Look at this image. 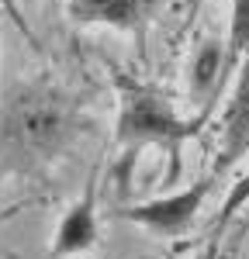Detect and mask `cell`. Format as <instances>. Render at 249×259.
<instances>
[{
	"label": "cell",
	"mask_w": 249,
	"mask_h": 259,
	"mask_svg": "<svg viewBox=\"0 0 249 259\" xmlns=\"http://www.w3.org/2000/svg\"><path fill=\"white\" fill-rule=\"evenodd\" d=\"M145 0H73L69 14L76 21H104L114 28H132L142 18Z\"/></svg>",
	"instance_id": "5b68a950"
},
{
	"label": "cell",
	"mask_w": 249,
	"mask_h": 259,
	"mask_svg": "<svg viewBox=\"0 0 249 259\" xmlns=\"http://www.w3.org/2000/svg\"><path fill=\"white\" fill-rule=\"evenodd\" d=\"M197 128L173 114V107L156 90L135 87L128 90L121 107V139L124 142H180Z\"/></svg>",
	"instance_id": "7a4b0ae2"
},
{
	"label": "cell",
	"mask_w": 249,
	"mask_h": 259,
	"mask_svg": "<svg viewBox=\"0 0 249 259\" xmlns=\"http://www.w3.org/2000/svg\"><path fill=\"white\" fill-rule=\"evenodd\" d=\"M218 66H222V49L218 45H204L201 52H197V59H194V87L197 90H208L211 83L218 80Z\"/></svg>",
	"instance_id": "ba28073f"
},
{
	"label": "cell",
	"mask_w": 249,
	"mask_h": 259,
	"mask_svg": "<svg viewBox=\"0 0 249 259\" xmlns=\"http://www.w3.org/2000/svg\"><path fill=\"white\" fill-rule=\"evenodd\" d=\"M225 132H228V145L239 149L242 139L249 132V62L242 69V80H239V90L232 97V107H228V118H225Z\"/></svg>",
	"instance_id": "8992f818"
},
{
	"label": "cell",
	"mask_w": 249,
	"mask_h": 259,
	"mask_svg": "<svg viewBox=\"0 0 249 259\" xmlns=\"http://www.w3.org/2000/svg\"><path fill=\"white\" fill-rule=\"evenodd\" d=\"M97 239V218H94V194H87L80 204H73L56 232V249L52 256H73L90 249Z\"/></svg>",
	"instance_id": "277c9868"
},
{
	"label": "cell",
	"mask_w": 249,
	"mask_h": 259,
	"mask_svg": "<svg viewBox=\"0 0 249 259\" xmlns=\"http://www.w3.org/2000/svg\"><path fill=\"white\" fill-rule=\"evenodd\" d=\"M0 4H4V11H7V14H11V21H14V24H18L21 31H24V35H31V31H28V21L21 18V11H18V0H0Z\"/></svg>",
	"instance_id": "30bf717a"
},
{
	"label": "cell",
	"mask_w": 249,
	"mask_h": 259,
	"mask_svg": "<svg viewBox=\"0 0 249 259\" xmlns=\"http://www.w3.org/2000/svg\"><path fill=\"white\" fill-rule=\"evenodd\" d=\"M228 56H232V62L242 59V56H249V0H235V7H232Z\"/></svg>",
	"instance_id": "52a82bcc"
},
{
	"label": "cell",
	"mask_w": 249,
	"mask_h": 259,
	"mask_svg": "<svg viewBox=\"0 0 249 259\" xmlns=\"http://www.w3.org/2000/svg\"><path fill=\"white\" fill-rule=\"evenodd\" d=\"M208 190H211V183L201 180V183H194L190 190H180V194H173V197L149 200V204L132 207L124 218L139 221V225H149V228H156V232H166V235H177V232H184L187 225L194 221V214L201 211Z\"/></svg>",
	"instance_id": "3957f363"
},
{
	"label": "cell",
	"mask_w": 249,
	"mask_h": 259,
	"mask_svg": "<svg viewBox=\"0 0 249 259\" xmlns=\"http://www.w3.org/2000/svg\"><path fill=\"white\" fill-rule=\"evenodd\" d=\"M201 4H204V0H190V7H201Z\"/></svg>",
	"instance_id": "8fae6325"
},
{
	"label": "cell",
	"mask_w": 249,
	"mask_h": 259,
	"mask_svg": "<svg viewBox=\"0 0 249 259\" xmlns=\"http://www.w3.org/2000/svg\"><path fill=\"white\" fill-rule=\"evenodd\" d=\"M0 135L11 149L28 156H52L73 135V104L56 87H24L0 114Z\"/></svg>",
	"instance_id": "6da1fadb"
},
{
	"label": "cell",
	"mask_w": 249,
	"mask_h": 259,
	"mask_svg": "<svg viewBox=\"0 0 249 259\" xmlns=\"http://www.w3.org/2000/svg\"><path fill=\"white\" fill-rule=\"evenodd\" d=\"M246 197H249V177L242 180V183H239V187L232 190V197L225 200V211H222V221H228V218H232V214L239 211V204H242Z\"/></svg>",
	"instance_id": "9c48e42d"
}]
</instances>
